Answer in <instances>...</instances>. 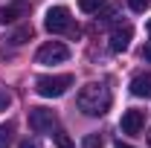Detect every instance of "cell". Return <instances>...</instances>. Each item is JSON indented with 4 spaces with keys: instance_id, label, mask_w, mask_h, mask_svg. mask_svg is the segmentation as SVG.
Wrapping results in <instances>:
<instances>
[{
    "instance_id": "4",
    "label": "cell",
    "mask_w": 151,
    "mask_h": 148,
    "mask_svg": "<svg viewBox=\"0 0 151 148\" xmlns=\"http://www.w3.org/2000/svg\"><path fill=\"white\" fill-rule=\"evenodd\" d=\"M70 23H73V18H70V9H67V6H52V9L47 12V18H44L47 32H52V35L67 32V29H70Z\"/></svg>"
},
{
    "instance_id": "8",
    "label": "cell",
    "mask_w": 151,
    "mask_h": 148,
    "mask_svg": "<svg viewBox=\"0 0 151 148\" xmlns=\"http://www.w3.org/2000/svg\"><path fill=\"white\" fill-rule=\"evenodd\" d=\"M131 93L137 99H151V73H137L131 78Z\"/></svg>"
},
{
    "instance_id": "11",
    "label": "cell",
    "mask_w": 151,
    "mask_h": 148,
    "mask_svg": "<svg viewBox=\"0 0 151 148\" xmlns=\"http://www.w3.org/2000/svg\"><path fill=\"white\" fill-rule=\"evenodd\" d=\"M102 3H105V0H78V9L90 15V12H99V9H102Z\"/></svg>"
},
{
    "instance_id": "2",
    "label": "cell",
    "mask_w": 151,
    "mask_h": 148,
    "mask_svg": "<svg viewBox=\"0 0 151 148\" xmlns=\"http://www.w3.org/2000/svg\"><path fill=\"white\" fill-rule=\"evenodd\" d=\"M70 87H73V75L70 73H64V75H38L35 78V90L44 99H58Z\"/></svg>"
},
{
    "instance_id": "7",
    "label": "cell",
    "mask_w": 151,
    "mask_h": 148,
    "mask_svg": "<svg viewBox=\"0 0 151 148\" xmlns=\"http://www.w3.org/2000/svg\"><path fill=\"white\" fill-rule=\"evenodd\" d=\"M29 15V6L26 3H12V6H0V26L6 23H15V20L26 18Z\"/></svg>"
},
{
    "instance_id": "10",
    "label": "cell",
    "mask_w": 151,
    "mask_h": 148,
    "mask_svg": "<svg viewBox=\"0 0 151 148\" xmlns=\"http://www.w3.org/2000/svg\"><path fill=\"white\" fill-rule=\"evenodd\" d=\"M29 38H32V26H20L18 32H12V35H9V44H15V47H18V44L29 41Z\"/></svg>"
},
{
    "instance_id": "21",
    "label": "cell",
    "mask_w": 151,
    "mask_h": 148,
    "mask_svg": "<svg viewBox=\"0 0 151 148\" xmlns=\"http://www.w3.org/2000/svg\"><path fill=\"white\" fill-rule=\"evenodd\" d=\"M148 145H151V134H148Z\"/></svg>"
},
{
    "instance_id": "9",
    "label": "cell",
    "mask_w": 151,
    "mask_h": 148,
    "mask_svg": "<svg viewBox=\"0 0 151 148\" xmlns=\"http://www.w3.org/2000/svg\"><path fill=\"white\" fill-rule=\"evenodd\" d=\"M131 35H134L131 26H119V29H113V35H111V50H113V52H125V50H128V44H131Z\"/></svg>"
},
{
    "instance_id": "19",
    "label": "cell",
    "mask_w": 151,
    "mask_h": 148,
    "mask_svg": "<svg viewBox=\"0 0 151 148\" xmlns=\"http://www.w3.org/2000/svg\"><path fill=\"white\" fill-rule=\"evenodd\" d=\"M113 148H134V145H128V142H116Z\"/></svg>"
},
{
    "instance_id": "16",
    "label": "cell",
    "mask_w": 151,
    "mask_h": 148,
    "mask_svg": "<svg viewBox=\"0 0 151 148\" xmlns=\"http://www.w3.org/2000/svg\"><path fill=\"white\" fill-rule=\"evenodd\" d=\"M9 102H12V96H9V93H0V111H6Z\"/></svg>"
},
{
    "instance_id": "12",
    "label": "cell",
    "mask_w": 151,
    "mask_h": 148,
    "mask_svg": "<svg viewBox=\"0 0 151 148\" xmlns=\"http://www.w3.org/2000/svg\"><path fill=\"white\" fill-rule=\"evenodd\" d=\"M12 142V125H0V148H9Z\"/></svg>"
},
{
    "instance_id": "13",
    "label": "cell",
    "mask_w": 151,
    "mask_h": 148,
    "mask_svg": "<svg viewBox=\"0 0 151 148\" xmlns=\"http://www.w3.org/2000/svg\"><path fill=\"white\" fill-rule=\"evenodd\" d=\"M81 148H102V137L99 134H87L84 142H81Z\"/></svg>"
},
{
    "instance_id": "14",
    "label": "cell",
    "mask_w": 151,
    "mask_h": 148,
    "mask_svg": "<svg viewBox=\"0 0 151 148\" xmlns=\"http://www.w3.org/2000/svg\"><path fill=\"white\" fill-rule=\"evenodd\" d=\"M55 148H76L73 139H70V134H61V131H58L55 134Z\"/></svg>"
},
{
    "instance_id": "1",
    "label": "cell",
    "mask_w": 151,
    "mask_h": 148,
    "mask_svg": "<svg viewBox=\"0 0 151 148\" xmlns=\"http://www.w3.org/2000/svg\"><path fill=\"white\" fill-rule=\"evenodd\" d=\"M111 90L105 87V84H99V81H90V84H84L78 96H76V105H78V111L87 113V116H105V113L111 111Z\"/></svg>"
},
{
    "instance_id": "5",
    "label": "cell",
    "mask_w": 151,
    "mask_h": 148,
    "mask_svg": "<svg viewBox=\"0 0 151 148\" xmlns=\"http://www.w3.org/2000/svg\"><path fill=\"white\" fill-rule=\"evenodd\" d=\"M29 128L35 134H50L55 128V113L50 108H29Z\"/></svg>"
},
{
    "instance_id": "3",
    "label": "cell",
    "mask_w": 151,
    "mask_h": 148,
    "mask_svg": "<svg viewBox=\"0 0 151 148\" xmlns=\"http://www.w3.org/2000/svg\"><path fill=\"white\" fill-rule=\"evenodd\" d=\"M67 58H70V47L61 44V41H50V44H44L38 50L35 61L38 64H64Z\"/></svg>"
},
{
    "instance_id": "15",
    "label": "cell",
    "mask_w": 151,
    "mask_h": 148,
    "mask_svg": "<svg viewBox=\"0 0 151 148\" xmlns=\"http://www.w3.org/2000/svg\"><path fill=\"white\" fill-rule=\"evenodd\" d=\"M128 6H131V12H145L151 6V0H128Z\"/></svg>"
},
{
    "instance_id": "18",
    "label": "cell",
    "mask_w": 151,
    "mask_h": 148,
    "mask_svg": "<svg viewBox=\"0 0 151 148\" xmlns=\"http://www.w3.org/2000/svg\"><path fill=\"white\" fill-rule=\"evenodd\" d=\"M142 58H145V61H151V44L145 47V50H142Z\"/></svg>"
},
{
    "instance_id": "20",
    "label": "cell",
    "mask_w": 151,
    "mask_h": 148,
    "mask_svg": "<svg viewBox=\"0 0 151 148\" xmlns=\"http://www.w3.org/2000/svg\"><path fill=\"white\" fill-rule=\"evenodd\" d=\"M148 35H151V20H148Z\"/></svg>"
},
{
    "instance_id": "17",
    "label": "cell",
    "mask_w": 151,
    "mask_h": 148,
    "mask_svg": "<svg viewBox=\"0 0 151 148\" xmlns=\"http://www.w3.org/2000/svg\"><path fill=\"white\" fill-rule=\"evenodd\" d=\"M18 148H41V145H38L35 139H23V142H20V145H18Z\"/></svg>"
},
{
    "instance_id": "6",
    "label": "cell",
    "mask_w": 151,
    "mask_h": 148,
    "mask_svg": "<svg viewBox=\"0 0 151 148\" xmlns=\"http://www.w3.org/2000/svg\"><path fill=\"white\" fill-rule=\"evenodd\" d=\"M119 128H122V134H128V137H137L139 131L145 128V111H137V108L125 111V113H122Z\"/></svg>"
}]
</instances>
